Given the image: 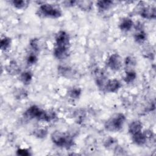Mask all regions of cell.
<instances>
[{
	"instance_id": "cell-1",
	"label": "cell",
	"mask_w": 156,
	"mask_h": 156,
	"mask_svg": "<svg viewBox=\"0 0 156 156\" xmlns=\"http://www.w3.org/2000/svg\"><path fill=\"white\" fill-rule=\"evenodd\" d=\"M24 115L29 119H36L46 122H49L55 118V113L46 112L35 105L29 107L24 112Z\"/></svg>"
},
{
	"instance_id": "cell-2",
	"label": "cell",
	"mask_w": 156,
	"mask_h": 156,
	"mask_svg": "<svg viewBox=\"0 0 156 156\" xmlns=\"http://www.w3.org/2000/svg\"><path fill=\"white\" fill-rule=\"evenodd\" d=\"M52 141L58 147L69 149L74 145L73 137L67 133L55 131L51 135Z\"/></svg>"
},
{
	"instance_id": "cell-3",
	"label": "cell",
	"mask_w": 156,
	"mask_h": 156,
	"mask_svg": "<svg viewBox=\"0 0 156 156\" xmlns=\"http://www.w3.org/2000/svg\"><path fill=\"white\" fill-rule=\"evenodd\" d=\"M126 116L121 113H118L110 117L104 124V127L108 132L119 131L123 127L126 121Z\"/></svg>"
},
{
	"instance_id": "cell-4",
	"label": "cell",
	"mask_w": 156,
	"mask_h": 156,
	"mask_svg": "<svg viewBox=\"0 0 156 156\" xmlns=\"http://www.w3.org/2000/svg\"><path fill=\"white\" fill-rule=\"evenodd\" d=\"M37 14L43 18H57L62 16V13L60 9L57 6L44 3L39 7Z\"/></svg>"
},
{
	"instance_id": "cell-5",
	"label": "cell",
	"mask_w": 156,
	"mask_h": 156,
	"mask_svg": "<svg viewBox=\"0 0 156 156\" xmlns=\"http://www.w3.org/2000/svg\"><path fill=\"white\" fill-rule=\"evenodd\" d=\"M55 41L54 48L69 50L70 45V38L69 34L65 31H58L55 35Z\"/></svg>"
},
{
	"instance_id": "cell-6",
	"label": "cell",
	"mask_w": 156,
	"mask_h": 156,
	"mask_svg": "<svg viewBox=\"0 0 156 156\" xmlns=\"http://www.w3.org/2000/svg\"><path fill=\"white\" fill-rule=\"evenodd\" d=\"M107 66L113 71H118L122 66V60L118 54H112L107 62Z\"/></svg>"
},
{
	"instance_id": "cell-7",
	"label": "cell",
	"mask_w": 156,
	"mask_h": 156,
	"mask_svg": "<svg viewBox=\"0 0 156 156\" xmlns=\"http://www.w3.org/2000/svg\"><path fill=\"white\" fill-rule=\"evenodd\" d=\"M121 82L116 79H113L107 81L104 87V89L108 92L115 93L116 92L121 88Z\"/></svg>"
},
{
	"instance_id": "cell-8",
	"label": "cell",
	"mask_w": 156,
	"mask_h": 156,
	"mask_svg": "<svg viewBox=\"0 0 156 156\" xmlns=\"http://www.w3.org/2000/svg\"><path fill=\"white\" fill-rule=\"evenodd\" d=\"M139 14L146 19H154L156 16L155 8L151 7H143L140 9Z\"/></svg>"
},
{
	"instance_id": "cell-9",
	"label": "cell",
	"mask_w": 156,
	"mask_h": 156,
	"mask_svg": "<svg viewBox=\"0 0 156 156\" xmlns=\"http://www.w3.org/2000/svg\"><path fill=\"white\" fill-rule=\"evenodd\" d=\"M142 24L138 23L137 24V26H136V30L134 35V39L135 41L139 44L143 43L146 39V34L144 30L143 29Z\"/></svg>"
},
{
	"instance_id": "cell-10",
	"label": "cell",
	"mask_w": 156,
	"mask_h": 156,
	"mask_svg": "<svg viewBox=\"0 0 156 156\" xmlns=\"http://www.w3.org/2000/svg\"><path fill=\"white\" fill-rule=\"evenodd\" d=\"M141 129H142V123L139 120L133 121L129 125L128 130L129 133L131 135L141 132Z\"/></svg>"
},
{
	"instance_id": "cell-11",
	"label": "cell",
	"mask_w": 156,
	"mask_h": 156,
	"mask_svg": "<svg viewBox=\"0 0 156 156\" xmlns=\"http://www.w3.org/2000/svg\"><path fill=\"white\" fill-rule=\"evenodd\" d=\"M131 136L133 143L138 146H142L146 143L147 138L144 133L141 132V131L136 133H135Z\"/></svg>"
},
{
	"instance_id": "cell-12",
	"label": "cell",
	"mask_w": 156,
	"mask_h": 156,
	"mask_svg": "<svg viewBox=\"0 0 156 156\" xmlns=\"http://www.w3.org/2000/svg\"><path fill=\"white\" fill-rule=\"evenodd\" d=\"M133 24V21L129 18H124L121 20L119 27V29L123 32L129 31L132 27Z\"/></svg>"
},
{
	"instance_id": "cell-13",
	"label": "cell",
	"mask_w": 156,
	"mask_h": 156,
	"mask_svg": "<svg viewBox=\"0 0 156 156\" xmlns=\"http://www.w3.org/2000/svg\"><path fill=\"white\" fill-rule=\"evenodd\" d=\"M96 4L99 10L105 11L112 6L113 2L112 1H98Z\"/></svg>"
},
{
	"instance_id": "cell-14",
	"label": "cell",
	"mask_w": 156,
	"mask_h": 156,
	"mask_svg": "<svg viewBox=\"0 0 156 156\" xmlns=\"http://www.w3.org/2000/svg\"><path fill=\"white\" fill-rule=\"evenodd\" d=\"M32 79V74L30 71H24L20 75V80L24 85H29Z\"/></svg>"
},
{
	"instance_id": "cell-15",
	"label": "cell",
	"mask_w": 156,
	"mask_h": 156,
	"mask_svg": "<svg viewBox=\"0 0 156 156\" xmlns=\"http://www.w3.org/2000/svg\"><path fill=\"white\" fill-rule=\"evenodd\" d=\"M136 77V74L135 71L132 69H129L126 72V75L124 78V80L127 83H132Z\"/></svg>"
},
{
	"instance_id": "cell-16",
	"label": "cell",
	"mask_w": 156,
	"mask_h": 156,
	"mask_svg": "<svg viewBox=\"0 0 156 156\" xmlns=\"http://www.w3.org/2000/svg\"><path fill=\"white\" fill-rule=\"evenodd\" d=\"M93 2L90 1H76V4L82 10H90L91 9Z\"/></svg>"
},
{
	"instance_id": "cell-17",
	"label": "cell",
	"mask_w": 156,
	"mask_h": 156,
	"mask_svg": "<svg viewBox=\"0 0 156 156\" xmlns=\"http://www.w3.org/2000/svg\"><path fill=\"white\" fill-rule=\"evenodd\" d=\"M12 5L17 9H24L29 4V1L23 0H13L12 1Z\"/></svg>"
},
{
	"instance_id": "cell-18",
	"label": "cell",
	"mask_w": 156,
	"mask_h": 156,
	"mask_svg": "<svg viewBox=\"0 0 156 156\" xmlns=\"http://www.w3.org/2000/svg\"><path fill=\"white\" fill-rule=\"evenodd\" d=\"M11 43V40L10 38L7 37H4V38H2L1 40V49L3 51L6 50L7 49H8Z\"/></svg>"
},
{
	"instance_id": "cell-19",
	"label": "cell",
	"mask_w": 156,
	"mask_h": 156,
	"mask_svg": "<svg viewBox=\"0 0 156 156\" xmlns=\"http://www.w3.org/2000/svg\"><path fill=\"white\" fill-rule=\"evenodd\" d=\"M48 132L46 130L43 129H38L33 132V134L34 136L38 138H44L47 135Z\"/></svg>"
},
{
	"instance_id": "cell-20",
	"label": "cell",
	"mask_w": 156,
	"mask_h": 156,
	"mask_svg": "<svg viewBox=\"0 0 156 156\" xmlns=\"http://www.w3.org/2000/svg\"><path fill=\"white\" fill-rule=\"evenodd\" d=\"M37 60H38L37 55L34 52L29 54L28 55V56L27 57V59H26L27 64L30 65L36 63Z\"/></svg>"
},
{
	"instance_id": "cell-21",
	"label": "cell",
	"mask_w": 156,
	"mask_h": 156,
	"mask_svg": "<svg viewBox=\"0 0 156 156\" xmlns=\"http://www.w3.org/2000/svg\"><path fill=\"white\" fill-rule=\"evenodd\" d=\"M81 94V90L79 88H73L69 91V96L73 99H77Z\"/></svg>"
},
{
	"instance_id": "cell-22",
	"label": "cell",
	"mask_w": 156,
	"mask_h": 156,
	"mask_svg": "<svg viewBox=\"0 0 156 156\" xmlns=\"http://www.w3.org/2000/svg\"><path fill=\"white\" fill-rule=\"evenodd\" d=\"M7 70L9 73L16 74L18 72L19 68H18V66H17V65L13 62V63H11L9 65V66L7 67Z\"/></svg>"
},
{
	"instance_id": "cell-23",
	"label": "cell",
	"mask_w": 156,
	"mask_h": 156,
	"mask_svg": "<svg viewBox=\"0 0 156 156\" xmlns=\"http://www.w3.org/2000/svg\"><path fill=\"white\" fill-rule=\"evenodd\" d=\"M31 48L35 51H38L39 50V46H38V41L36 38H34L30 41V43Z\"/></svg>"
},
{
	"instance_id": "cell-24",
	"label": "cell",
	"mask_w": 156,
	"mask_h": 156,
	"mask_svg": "<svg viewBox=\"0 0 156 156\" xmlns=\"http://www.w3.org/2000/svg\"><path fill=\"white\" fill-rule=\"evenodd\" d=\"M16 154L18 155H23V156H27V155H30L29 151L26 149H18L16 151Z\"/></svg>"
},
{
	"instance_id": "cell-25",
	"label": "cell",
	"mask_w": 156,
	"mask_h": 156,
	"mask_svg": "<svg viewBox=\"0 0 156 156\" xmlns=\"http://www.w3.org/2000/svg\"><path fill=\"white\" fill-rule=\"evenodd\" d=\"M114 143H115V141H114L113 138H110L107 140L104 145L105 147H111V146L113 145L114 144Z\"/></svg>"
}]
</instances>
